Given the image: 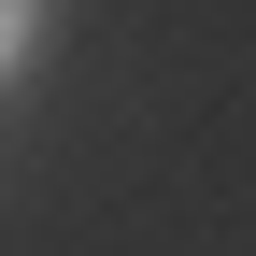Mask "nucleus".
I'll return each instance as SVG.
<instances>
[{"mask_svg": "<svg viewBox=\"0 0 256 256\" xmlns=\"http://www.w3.org/2000/svg\"><path fill=\"white\" fill-rule=\"evenodd\" d=\"M28 43H43V0H0V72H14Z\"/></svg>", "mask_w": 256, "mask_h": 256, "instance_id": "f257e3e1", "label": "nucleus"}]
</instances>
